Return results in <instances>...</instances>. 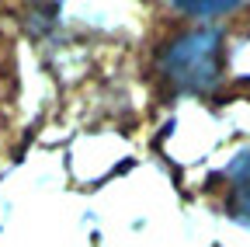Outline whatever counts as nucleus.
I'll return each mask as SVG.
<instances>
[{
	"mask_svg": "<svg viewBox=\"0 0 250 247\" xmlns=\"http://www.w3.org/2000/svg\"><path fill=\"white\" fill-rule=\"evenodd\" d=\"M164 77L174 90L205 94L223 77V35L215 28H198L164 49Z\"/></svg>",
	"mask_w": 250,
	"mask_h": 247,
	"instance_id": "obj_1",
	"label": "nucleus"
},
{
	"mask_svg": "<svg viewBox=\"0 0 250 247\" xmlns=\"http://www.w3.org/2000/svg\"><path fill=\"white\" fill-rule=\"evenodd\" d=\"M174 7H181L184 14H198V18H215V14H226L233 7H240L243 0H170Z\"/></svg>",
	"mask_w": 250,
	"mask_h": 247,
	"instance_id": "obj_3",
	"label": "nucleus"
},
{
	"mask_svg": "<svg viewBox=\"0 0 250 247\" xmlns=\"http://www.w3.org/2000/svg\"><path fill=\"white\" fill-rule=\"evenodd\" d=\"M223 181V209L236 223H250V150L219 174Z\"/></svg>",
	"mask_w": 250,
	"mask_h": 247,
	"instance_id": "obj_2",
	"label": "nucleus"
}]
</instances>
